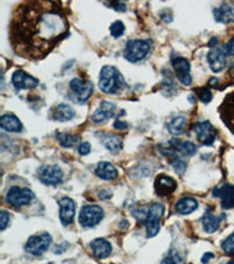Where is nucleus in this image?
Returning a JSON list of instances; mask_svg holds the SVG:
<instances>
[{
    "mask_svg": "<svg viewBox=\"0 0 234 264\" xmlns=\"http://www.w3.org/2000/svg\"><path fill=\"white\" fill-rule=\"evenodd\" d=\"M69 22L60 1H25L9 22V42L19 57L41 60L66 39Z\"/></svg>",
    "mask_w": 234,
    "mask_h": 264,
    "instance_id": "obj_1",
    "label": "nucleus"
},
{
    "mask_svg": "<svg viewBox=\"0 0 234 264\" xmlns=\"http://www.w3.org/2000/svg\"><path fill=\"white\" fill-rule=\"evenodd\" d=\"M125 81L118 69L114 66H103L100 72L98 88L105 94H116L123 90Z\"/></svg>",
    "mask_w": 234,
    "mask_h": 264,
    "instance_id": "obj_2",
    "label": "nucleus"
},
{
    "mask_svg": "<svg viewBox=\"0 0 234 264\" xmlns=\"http://www.w3.org/2000/svg\"><path fill=\"white\" fill-rule=\"evenodd\" d=\"M151 49V42L149 40L134 39L129 40L125 45L123 55L125 60L129 62H138L147 57Z\"/></svg>",
    "mask_w": 234,
    "mask_h": 264,
    "instance_id": "obj_3",
    "label": "nucleus"
},
{
    "mask_svg": "<svg viewBox=\"0 0 234 264\" xmlns=\"http://www.w3.org/2000/svg\"><path fill=\"white\" fill-rule=\"evenodd\" d=\"M165 208L161 203L151 204L146 220L147 237H155L160 230V221L164 215Z\"/></svg>",
    "mask_w": 234,
    "mask_h": 264,
    "instance_id": "obj_4",
    "label": "nucleus"
},
{
    "mask_svg": "<svg viewBox=\"0 0 234 264\" xmlns=\"http://www.w3.org/2000/svg\"><path fill=\"white\" fill-rule=\"evenodd\" d=\"M34 199V194L28 188L11 187L6 193V202L14 208L28 206Z\"/></svg>",
    "mask_w": 234,
    "mask_h": 264,
    "instance_id": "obj_5",
    "label": "nucleus"
},
{
    "mask_svg": "<svg viewBox=\"0 0 234 264\" xmlns=\"http://www.w3.org/2000/svg\"><path fill=\"white\" fill-rule=\"evenodd\" d=\"M104 211L100 206L96 204H89L82 207L78 216V222L84 228H93L97 226L103 220Z\"/></svg>",
    "mask_w": 234,
    "mask_h": 264,
    "instance_id": "obj_6",
    "label": "nucleus"
},
{
    "mask_svg": "<svg viewBox=\"0 0 234 264\" xmlns=\"http://www.w3.org/2000/svg\"><path fill=\"white\" fill-rule=\"evenodd\" d=\"M38 179L46 186H58L64 179V173L57 164H44L37 171Z\"/></svg>",
    "mask_w": 234,
    "mask_h": 264,
    "instance_id": "obj_7",
    "label": "nucleus"
},
{
    "mask_svg": "<svg viewBox=\"0 0 234 264\" xmlns=\"http://www.w3.org/2000/svg\"><path fill=\"white\" fill-rule=\"evenodd\" d=\"M52 244V236L47 233L40 234V235H33L26 242L25 250L29 255L41 256L42 254L47 252L49 246Z\"/></svg>",
    "mask_w": 234,
    "mask_h": 264,
    "instance_id": "obj_8",
    "label": "nucleus"
},
{
    "mask_svg": "<svg viewBox=\"0 0 234 264\" xmlns=\"http://www.w3.org/2000/svg\"><path fill=\"white\" fill-rule=\"evenodd\" d=\"M69 87H71L72 93L74 94L75 99L80 104H84L90 99L94 93V85L91 81L83 80V79L75 78L69 82Z\"/></svg>",
    "mask_w": 234,
    "mask_h": 264,
    "instance_id": "obj_9",
    "label": "nucleus"
},
{
    "mask_svg": "<svg viewBox=\"0 0 234 264\" xmlns=\"http://www.w3.org/2000/svg\"><path fill=\"white\" fill-rule=\"evenodd\" d=\"M194 133L200 143L204 146H212L217 137V131L209 121L198 122L194 126Z\"/></svg>",
    "mask_w": 234,
    "mask_h": 264,
    "instance_id": "obj_10",
    "label": "nucleus"
},
{
    "mask_svg": "<svg viewBox=\"0 0 234 264\" xmlns=\"http://www.w3.org/2000/svg\"><path fill=\"white\" fill-rule=\"evenodd\" d=\"M172 67L174 68L176 75L180 84L184 86H190L192 84V77H191V66L190 61L185 58L176 57L172 58Z\"/></svg>",
    "mask_w": 234,
    "mask_h": 264,
    "instance_id": "obj_11",
    "label": "nucleus"
},
{
    "mask_svg": "<svg viewBox=\"0 0 234 264\" xmlns=\"http://www.w3.org/2000/svg\"><path fill=\"white\" fill-rule=\"evenodd\" d=\"M59 208H60V221L62 226L67 227L73 223L75 214H77V204L71 197H62L58 201Z\"/></svg>",
    "mask_w": 234,
    "mask_h": 264,
    "instance_id": "obj_12",
    "label": "nucleus"
},
{
    "mask_svg": "<svg viewBox=\"0 0 234 264\" xmlns=\"http://www.w3.org/2000/svg\"><path fill=\"white\" fill-rule=\"evenodd\" d=\"M12 84L16 90H34L38 87L39 80L22 69H18L12 74Z\"/></svg>",
    "mask_w": 234,
    "mask_h": 264,
    "instance_id": "obj_13",
    "label": "nucleus"
},
{
    "mask_svg": "<svg viewBox=\"0 0 234 264\" xmlns=\"http://www.w3.org/2000/svg\"><path fill=\"white\" fill-rule=\"evenodd\" d=\"M207 62L213 73H219L226 67V53L222 48L212 47L207 53Z\"/></svg>",
    "mask_w": 234,
    "mask_h": 264,
    "instance_id": "obj_14",
    "label": "nucleus"
},
{
    "mask_svg": "<svg viewBox=\"0 0 234 264\" xmlns=\"http://www.w3.org/2000/svg\"><path fill=\"white\" fill-rule=\"evenodd\" d=\"M219 113L222 120L234 133V93H231L225 98L219 108Z\"/></svg>",
    "mask_w": 234,
    "mask_h": 264,
    "instance_id": "obj_15",
    "label": "nucleus"
},
{
    "mask_svg": "<svg viewBox=\"0 0 234 264\" xmlns=\"http://www.w3.org/2000/svg\"><path fill=\"white\" fill-rule=\"evenodd\" d=\"M212 195L222 200V207L224 209L234 208V186L232 184L226 183L219 188H214Z\"/></svg>",
    "mask_w": 234,
    "mask_h": 264,
    "instance_id": "obj_16",
    "label": "nucleus"
},
{
    "mask_svg": "<svg viewBox=\"0 0 234 264\" xmlns=\"http://www.w3.org/2000/svg\"><path fill=\"white\" fill-rule=\"evenodd\" d=\"M155 189H156L157 195L159 196L171 195L177 189V182L167 175H158L155 181Z\"/></svg>",
    "mask_w": 234,
    "mask_h": 264,
    "instance_id": "obj_17",
    "label": "nucleus"
},
{
    "mask_svg": "<svg viewBox=\"0 0 234 264\" xmlns=\"http://www.w3.org/2000/svg\"><path fill=\"white\" fill-rule=\"evenodd\" d=\"M115 111H116V106L110 101H102L96 111L91 115V120L95 124H102V122L108 121L109 119L114 117Z\"/></svg>",
    "mask_w": 234,
    "mask_h": 264,
    "instance_id": "obj_18",
    "label": "nucleus"
},
{
    "mask_svg": "<svg viewBox=\"0 0 234 264\" xmlns=\"http://www.w3.org/2000/svg\"><path fill=\"white\" fill-rule=\"evenodd\" d=\"M96 136L100 138L101 143L103 144L108 150H110L111 153H118V151L123 148L122 138L117 136V135L107 133V132H98Z\"/></svg>",
    "mask_w": 234,
    "mask_h": 264,
    "instance_id": "obj_19",
    "label": "nucleus"
},
{
    "mask_svg": "<svg viewBox=\"0 0 234 264\" xmlns=\"http://www.w3.org/2000/svg\"><path fill=\"white\" fill-rule=\"evenodd\" d=\"M90 248L93 250L94 256L100 260L107 259L111 254V250H113V247H111L110 242L105 239H96L91 241Z\"/></svg>",
    "mask_w": 234,
    "mask_h": 264,
    "instance_id": "obj_20",
    "label": "nucleus"
},
{
    "mask_svg": "<svg viewBox=\"0 0 234 264\" xmlns=\"http://www.w3.org/2000/svg\"><path fill=\"white\" fill-rule=\"evenodd\" d=\"M213 14L214 19L218 22L231 24V22H234V6L227 4V2H224L219 7L214 9Z\"/></svg>",
    "mask_w": 234,
    "mask_h": 264,
    "instance_id": "obj_21",
    "label": "nucleus"
},
{
    "mask_svg": "<svg viewBox=\"0 0 234 264\" xmlns=\"http://www.w3.org/2000/svg\"><path fill=\"white\" fill-rule=\"evenodd\" d=\"M0 126L6 132H12V133H20L22 131V124L14 114L7 113L4 114L0 119Z\"/></svg>",
    "mask_w": 234,
    "mask_h": 264,
    "instance_id": "obj_22",
    "label": "nucleus"
},
{
    "mask_svg": "<svg viewBox=\"0 0 234 264\" xmlns=\"http://www.w3.org/2000/svg\"><path fill=\"white\" fill-rule=\"evenodd\" d=\"M95 174H96V176L100 177V179L105 181L115 180L118 176L116 167L113 166V164L109 162H105V161H102V162L97 164L96 169H95Z\"/></svg>",
    "mask_w": 234,
    "mask_h": 264,
    "instance_id": "obj_23",
    "label": "nucleus"
},
{
    "mask_svg": "<svg viewBox=\"0 0 234 264\" xmlns=\"http://www.w3.org/2000/svg\"><path fill=\"white\" fill-rule=\"evenodd\" d=\"M169 147L174 151H179L180 154L186 155V156H192L196 153V144L191 141H183L178 138H172L169 142Z\"/></svg>",
    "mask_w": 234,
    "mask_h": 264,
    "instance_id": "obj_24",
    "label": "nucleus"
},
{
    "mask_svg": "<svg viewBox=\"0 0 234 264\" xmlns=\"http://www.w3.org/2000/svg\"><path fill=\"white\" fill-rule=\"evenodd\" d=\"M75 117V111L67 104H59L53 110V119L57 121L65 122L72 120Z\"/></svg>",
    "mask_w": 234,
    "mask_h": 264,
    "instance_id": "obj_25",
    "label": "nucleus"
},
{
    "mask_svg": "<svg viewBox=\"0 0 234 264\" xmlns=\"http://www.w3.org/2000/svg\"><path fill=\"white\" fill-rule=\"evenodd\" d=\"M198 208L197 200L193 197H183L176 203V210L180 215H189Z\"/></svg>",
    "mask_w": 234,
    "mask_h": 264,
    "instance_id": "obj_26",
    "label": "nucleus"
},
{
    "mask_svg": "<svg viewBox=\"0 0 234 264\" xmlns=\"http://www.w3.org/2000/svg\"><path fill=\"white\" fill-rule=\"evenodd\" d=\"M202 222H203L204 230H205L207 234H212L219 229L220 219L219 217H217L216 215H213L211 211H207V213H205Z\"/></svg>",
    "mask_w": 234,
    "mask_h": 264,
    "instance_id": "obj_27",
    "label": "nucleus"
},
{
    "mask_svg": "<svg viewBox=\"0 0 234 264\" xmlns=\"http://www.w3.org/2000/svg\"><path fill=\"white\" fill-rule=\"evenodd\" d=\"M186 119L184 117H174L171 119L167 124V130H169L170 134L172 135H180L185 130Z\"/></svg>",
    "mask_w": 234,
    "mask_h": 264,
    "instance_id": "obj_28",
    "label": "nucleus"
},
{
    "mask_svg": "<svg viewBox=\"0 0 234 264\" xmlns=\"http://www.w3.org/2000/svg\"><path fill=\"white\" fill-rule=\"evenodd\" d=\"M57 138L59 143H60V146H62L64 148L73 147L78 141V135L68 134V133H59L57 134Z\"/></svg>",
    "mask_w": 234,
    "mask_h": 264,
    "instance_id": "obj_29",
    "label": "nucleus"
},
{
    "mask_svg": "<svg viewBox=\"0 0 234 264\" xmlns=\"http://www.w3.org/2000/svg\"><path fill=\"white\" fill-rule=\"evenodd\" d=\"M169 157H170L171 166L174 168V170H176L178 174H183L186 169L185 161H183L177 154H170Z\"/></svg>",
    "mask_w": 234,
    "mask_h": 264,
    "instance_id": "obj_30",
    "label": "nucleus"
},
{
    "mask_svg": "<svg viewBox=\"0 0 234 264\" xmlns=\"http://www.w3.org/2000/svg\"><path fill=\"white\" fill-rule=\"evenodd\" d=\"M161 264H184V262L182 257L179 256V254H178L174 249H171L169 255L161 261Z\"/></svg>",
    "mask_w": 234,
    "mask_h": 264,
    "instance_id": "obj_31",
    "label": "nucleus"
},
{
    "mask_svg": "<svg viewBox=\"0 0 234 264\" xmlns=\"http://www.w3.org/2000/svg\"><path fill=\"white\" fill-rule=\"evenodd\" d=\"M124 31L125 26L121 20H116L110 25V34L113 35L114 38H120L121 35L124 34Z\"/></svg>",
    "mask_w": 234,
    "mask_h": 264,
    "instance_id": "obj_32",
    "label": "nucleus"
},
{
    "mask_svg": "<svg viewBox=\"0 0 234 264\" xmlns=\"http://www.w3.org/2000/svg\"><path fill=\"white\" fill-rule=\"evenodd\" d=\"M222 249L225 252L227 255L234 256V233L227 237L222 244Z\"/></svg>",
    "mask_w": 234,
    "mask_h": 264,
    "instance_id": "obj_33",
    "label": "nucleus"
},
{
    "mask_svg": "<svg viewBox=\"0 0 234 264\" xmlns=\"http://www.w3.org/2000/svg\"><path fill=\"white\" fill-rule=\"evenodd\" d=\"M197 95L203 104L207 105L212 101V93H211V91L207 87H200L199 90L197 91Z\"/></svg>",
    "mask_w": 234,
    "mask_h": 264,
    "instance_id": "obj_34",
    "label": "nucleus"
},
{
    "mask_svg": "<svg viewBox=\"0 0 234 264\" xmlns=\"http://www.w3.org/2000/svg\"><path fill=\"white\" fill-rule=\"evenodd\" d=\"M9 214L7 211L2 210L1 213H0V229L1 230H5L6 227H7V224L9 223Z\"/></svg>",
    "mask_w": 234,
    "mask_h": 264,
    "instance_id": "obj_35",
    "label": "nucleus"
},
{
    "mask_svg": "<svg viewBox=\"0 0 234 264\" xmlns=\"http://www.w3.org/2000/svg\"><path fill=\"white\" fill-rule=\"evenodd\" d=\"M105 5L109 6V7H111V8H114L115 11H117V12H125V9H127V5H125L124 2H121V1L105 2Z\"/></svg>",
    "mask_w": 234,
    "mask_h": 264,
    "instance_id": "obj_36",
    "label": "nucleus"
},
{
    "mask_svg": "<svg viewBox=\"0 0 234 264\" xmlns=\"http://www.w3.org/2000/svg\"><path fill=\"white\" fill-rule=\"evenodd\" d=\"M90 149H91V146L89 142H82L80 146H78V153L82 156H84V155H88L90 153Z\"/></svg>",
    "mask_w": 234,
    "mask_h": 264,
    "instance_id": "obj_37",
    "label": "nucleus"
},
{
    "mask_svg": "<svg viewBox=\"0 0 234 264\" xmlns=\"http://www.w3.org/2000/svg\"><path fill=\"white\" fill-rule=\"evenodd\" d=\"M224 52H225L227 55H232V57H234V38L226 42L225 47H224Z\"/></svg>",
    "mask_w": 234,
    "mask_h": 264,
    "instance_id": "obj_38",
    "label": "nucleus"
},
{
    "mask_svg": "<svg viewBox=\"0 0 234 264\" xmlns=\"http://www.w3.org/2000/svg\"><path fill=\"white\" fill-rule=\"evenodd\" d=\"M128 127H129V125H128L127 122H124V121L116 120L114 124V128L115 130H118V131H124V130H127Z\"/></svg>",
    "mask_w": 234,
    "mask_h": 264,
    "instance_id": "obj_39",
    "label": "nucleus"
},
{
    "mask_svg": "<svg viewBox=\"0 0 234 264\" xmlns=\"http://www.w3.org/2000/svg\"><path fill=\"white\" fill-rule=\"evenodd\" d=\"M98 196H100L101 200H109L111 197V193L109 190H102L100 191V194H98Z\"/></svg>",
    "mask_w": 234,
    "mask_h": 264,
    "instance_id": "obj_40",
    "label": "nucleus"
},
{
    "mask_svg": "<svg viewBox=\"0 0 234 264\" xmlns=\"http://www.w3.org/2000/svg\"><path fill=\"white\" fill-rule=\"evenodd\" d=\"M213 259V254L212 253H207V254H205V255H204L203 257H202V262L204 263V264H205V263H209V261L210 260H212Z\"/></svg>",
    "mask_w": 234,
    "mask_h": 264,
    "instance_id": "obj_41",
    "label": "nucleus"
},
{
    "mask_svg": "<svg viewBox=\"0 0 234 264\" xmlns=\"http://www.w3.org/2000/svg\"><path fill=\"white\" fill-rule=\"evenodd\" d=\"M214 44H217V39L216 38H212V40H211V42H210V46H211V47H212V46L214 45Z\"/></svg>",
    "mask_w": 234,
    "mask_h": 264,
    "instance_id": "obj_42",
    "label": "nucleus"
},
{
    "mask_svg": "<svg viewBox=\"0 0 234 264\" xmlns=\"http://www.w3.org/2000/svg\"><path fill=\"white\" fill-rule=\"evenodd\" d=\"M227 264H234V260H232V261H230V262H229V263H227Z\"/></svg>",
    "mask_w": 234,
    "mask_h": 264,
    "instance_id": "obj_43",
    "label": "nucleus"
}]
</instances>
